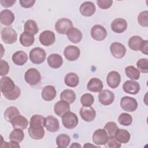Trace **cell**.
<instances>
[{"label": "cell", "mask_w": 148, "mask_h": 148, "mask_svg": "<svg viewBox=\"0 0 148 148\" xmlns=\"http://www.w3.org/2000/svg\"><path fill=\"white\" fill-rule=\"evenodd\" d=\"M29 59L31 61L35 64L43 63L46 57V53L44 49L40 47H35L29 52Z\"/></svg>", "instance_id": "obj_1"}, {"label": "cell", "mask_w": 148, "mask_h": 148, "mask_svg": "<svg viewBox=\"0 0 148 148\" xmlns=\"http://www.w3.org/2000/svg\"><path fill=\"white\" fill-rule=\"evenodd\" d=\"M2 40L6 44H12L17 39V34L12 27H7L2 29L1 33Z\"/></svg>", "instance_id": "obj_2"}, {"label": "cell", "mask_w": 148, "mask_h": 148, "mask_svg": "<svg viewBox=\"0 0 148 148\" xmlns=\"http://www.w3.org/2000/svg\"><path fill=\"white\" fill-rule=\"evenodd\" d=\"M62 123L66 128L73 129L78 124V118L75 113L69 111L65 113L62 116Z\"/></svg>", "instance_id": "obj_3"}, {"label": "cell", "mask_w": 148, "mask_h": 148, "mask_svg": "<svg viewBox=\"0 0 148 148\" xmlns=\"http://www.w3.org/2000/svg\"><path fill=\"white\" fill-rule=\"evenodd\" d=\"M25 82L31 86L37 84L40 82L41 76L40 72L35 68H29L24 75Z\"/></svg>", "instance_id": "obj_4"}, {"label": "cell", "mask_w": 148, "mask_h": 148, "mask_svg": "<svg viewBox=\"0 0 148 148\" xmlns=\"http://www.w3.org/2000/svg\"><path fill=\"white\" fill-rule=\"evenodd\" d=\"M16 87L14 82L8 76H2L0 80V88L2 94L5 96L12 91Z\"/></svg>", "instance_id": "obj_5"}, {"label": "cell", "mask_w": 148, "mask_h": 148, "mask_svg": "<svg viewBox=\"0 0 148 148\" xmlns=\"http://www.w3.org/2000/svg\"><path fill=\"white\" fill-rule=\"evenodd\" d=\"M120 106L124 110L128 112H132L137 109L138 102L135 98L125 96L121 99Z\"/></svg>", "instance_id": "obj_6"}, {"label": "cell", "mask_w": 148, "mask_h": 148, "mask_svg": "<svg viewBox=\"0 0 148 148\" xmlns=\"http://www.w3.org/2000/svg\"><path fill=\"white\" fill-rule=\"evenodd\" d=\"M73 27L72 21L66 18H62L58 20L55 24V29L60 34H66L70 28Z\"/></svg>", "instance_id": "obj_7"}, {"label": "cell", "mask_w": 148, "mask_h": 148, "mask_svg": "<svg viewBox=\"0 0 148 148\" xmlns=\"http://www.w3.org/2000/svg\"><path fill=\"white\" fill-rule=\"evenodd\" d=\"M91 37L95 40L102 41L104 40L107 36V31L105 28L99 24L94 25L90 31Z\"/></svg>", "instance_id": "obj_8"}, {"label": "cell", "mask_w": 148, "mask_h": 148, "mask_svg": "<svg viewBox=\"0 0 148 148\" xmlns=\"http://www.w3.org/2000/svg\"><path fill=\"white\" fill-rule=\"evenodd\" d=\"M92 138L96 145H105L109 139V136L104 129H98L94 132Z\"/></svg>", "instance_id": "obj_9"}, {"label": "cell", "mask_w": 148, "mask_h": 148, "mask_svg": "<svg viewBox=\"0 0 148 148\" xmlns=\"http://www.w3.org/2000/svg\"><path fill=\"white\" fill-rule=\"evenodd\" d=\"M64 55L68 61H73L79 57L80 55V50L77 46L69 45L65 48L64 50Z\"/></svg>", "instance_id": "obj_10"}, {"label": "cell", "mask_w": 148, "mask_h": 148, "mask_svg": "<svg viewBox=\"0 0 148 148\" xmlns=\"http://www.w3.org/2000/svg\"><path fill=\"white\" fill-rule=\"evenodd\" d=\"M110 51L114 58H121L125 56L127 50L123 44L119 42H113L110 46Z\"/></svg>", "instance_id": "obj_11"}, {"label": "cell", "mask_w": 148, "mask_h": 148, "mask_svg": "<svg viewBox=\"0 0 148 148\" xmlns=\"http://www.w3.org/2000/svg\"><path fill=\"white\" fill-rule=\"evenodd\" d=\"M114 99L113 92L109 90H102L98 95L99 102L105 106L109 105L113 103Z\"/></svg>", "instance_id": "obj_12"}, {"label": "cell", "mask_w": 148, "mask_h": 148, "mask_svg": "<svg viewBox=\"0 0 148 148\" xmlns=\"http://www.w3.org/2000/svg\"><path fill=\"white\" fill-rule=\"evenodd\" d=\"M39 39L40 43L45 46H49L53 45L56 40L54 33L50 30L43 31L40 34Z\"/></svg>", "instance_id": "obj_13"}, {"label": "cell", "mask_w": 148, "mask_h": 148, "mask_svg": "<svg viewBox=\"0 0 148 148\" xmlns=\"http://www.w3.org/2000/svg\"><path fill=\"white\" fill-rule=\"evenodd\" d=\"M79 113L81 118L87 122L93 121L96 116L95 109L91 106H83L80 109Z\"/></svg>", "instance_id": "obj_14"}, {"label": "cell", "mask_w": 148, "mask_h": 148, "mask_svg": "<svg viewBox=\"0 0 148 148\" xmlns=\"http://www.w3.org/2000/svg\"><path fill=\"white\" fill-rule=\"evenodd\" d=\"M45 127L49 132H57L60 128L59 121L58 119L54 116H49L45 118Z\"/></svg>", "instance_id": "obj_15"}, {"label": "cell", "mask_w": 148, "mask_h": 148, "mask_svg": "<svg viewBox=\"0 0 148 148\" xmlns=\"http://www.w3.org/2000/svg\"><path fill=\"white\" fill-rule=\"evenodd\" d=\"M106 82L108 85L112 88H117L121 82V76L119 72L116 71L110 72L106 78Z\"/></svg>", "instance_id": "obj_16"}, {"label": "cell", "mask_w": 148, "mask_h": 148, "mask_svg": "<svg viewBox=\"0 0 148 148\" xmlns=\"http://www.w3.org/2000/svg\"><path fill=\"white\" fill-rule=\"evenodd\" d=\"M123 89L126 93L135 95L140 90V85L134 80H127L123 84Z\"/></svg>", "instance_id": "obj_17"}, {"label": "cell", "mask_w": 148, "mask_h": 148, "mask_svg": "<svg viewBox=\"0 0 148 148\" xmlns=\"http://www.w3.org/2000/svg\"><path fill=\"white\" fill-rule=\"evenodd\" d=\"M127 28V23L125 20L122 18L114 19L111 24V28L116 33H122L126 30Z\"/></svg>", "instance_id": "obj_18"}, {"label": "cell", "mask_w": 148, "mask_h": 148, "mask_svg": "<svg viewBox=\"0 0 148 148\" xmlns=\"http://www.w3.org/2000/svg\"><path fill=\"white\" fill-rule=\"evenodd\" d=\"M80 13L86 17H90L93 15L96 10L94 3L91 2H84L80 6Z\"/></svg>", "instance_id": "obj_19"}, {"label": "cell", "mask_w": 148, "mask_h": 148, "mask_svg": "<svg viewBox=\"0 0 148 148\" xmlns=\"http://www.w3.org/2000/svg\"><path fill=\"white\" fill-rule=\"evenodd\" d=\"M54 111L57 116L62 117L65 113L70 111L69 103L63 100L59 101L55 103Z\"/></svg>", "instance_id": "obj_20"}, {"label": "cell", "mask_w": 148, "mask_h": 148, "mask_svg": "<svg viewBox=\"0 0 148 148\" xmlns=\"http://www.w3.org/2000/svg\"><path fill=\"white\" fill-rule=\"evenodd\" d=\"M11 124L14 129L18 128L24 130L27 128L28 121L25 117L21 114H18L12 120Z\"/></svg>", "instance_id": "obj_21"}, {"label": "cell", "mask_w": 148, "mask_h": 148, "mask_svg": "<svg viewBox=\"0 0 148 148\" xmlns=\"http://www.w3.org/2000/svg\"><path fill=\"white\" fill-rule=\"evenodd\" d=\"M47 64L50 67L57 69L61 66L63 63L62 57L58 54H51L47 58Z\"/></svg>", "instance_id": "obj_22"}, {"label": "cell", "mask_w": 148, "mask_h": 148, "mask_svg": "<svg viewBox=\"0 0 148 148\" xmlns=\"http://www.w3.org/2000/svg\"><path fill=\"white\" fill-rule=\"evenodd\" d=\"M14 20V16L12 11L8 9H5L1 12L0 21L5 25H11Z\"/></svg>", "instance_id": "obj_23"}, {"label": "cell", "mask_w": 148, "mask_h": 148, "mask_svg": "<svg viewBox=\"0 0 148 148\" xmlns=\"http://www.w3.org/2000/svg\"><path fill=\"white\" fill-rule=\"evenodd\" d=\"M57 95V91L54 86L48 85L45 86L42 91V97L46 101L53 100Z\"/></svg>", "instance_id": "obj_24"}, {"label": "cell", "mask_w": 148, "mask_h": 148, "mask_svg": "<svg viewBox=\"0 0 148 148\" xmlns=\"http://www.w3.org/2000/svg\"><path fill=\"white\" fill-rule=\"evenodd\" d=\"M68 39L73 43H77L80 42L82 39V33L77 28L72 27L69 29L66 33Z\"/></svg>", "instance_id": "obj_25"}, {"label": "cell", "mask_w": 148, "mask_h": 148, "mask_svg": "<svg viewBox=\"0 0 148 148\" xmlns=\"http://www.w3.org/2000/svg\"><path fill=\"white\" fill-rule=\"evenodd\" d=\"M103 85L102 82L98 78L94 77L90 80L87 84V88L91 92H100L103 88Z\"/></svg>", "instance_id": "obj_26"}, {"label": "cell", "mask_w": 148, "mask_h": 148, "mask_svg": "<svg viewBox=\"0 0 148 148\" xmlns=\"http://www.w3.org/2000/svg\"><path fill=\"white\" fill-rule=\"evenodd\" d=\"M12 59L14 64L21 66L27 62L28 60V56L24 51L20 50L15 52L13 54Z\"/></svg>", "instance_id": "obj_27"}, {"label": "cell", "mask_w": 148, "mask_h": 148, "mask_svg": "<svg viewBox=\"0 0 148 148\" xmlns=\"http://www.w3.org/2000/svg\"><path fill=\"white\" fill-rule=\"evenodd\" d=\"M35 41L34 35L31 33L24 31L20 36V42L24 47H29Z\"/></svg>", "instance_id": "obj_28"}, {"label": "cell", "mask_w": 148, "mask_h": 148, "mask_svg": "<svg viewBox=\"0 0 148 148\" xmlns=\"http://www.w3.org/2000/svg\"><path fill=\"white\" fill-rule=\"evenodd\" d=\"M64 82L66 86L71 87H75L79 84V78L76 73L70 72L65 76Z\"/></svg>", "instance_id": "obj_29"}, {"label": "cell", "mask_w": 148, "mask_h": 148, "mask_svg": "<svg viewBox=\"0 0 148 148\" xmlns=\"http://www.w3.org/2000/svg\"><path fill=\"white\" fill-rule=\"evenodd\" d=\"M114 137L121 143H127L129 142L131 135L128 131L124 129H118Z\"/></svg>", "instance_id": "obj_30"}, {"label": "cell", "mask_w": 148, "mask_h": 148, "mask_svg": "<svg viewBox=\"0 0 148 148\" xmlns=\"http://www.w3.org/2000/svg\"><path fill=\"white\" fill-rule=\"evenodd\" d=\"M45 117L40 114H35L31 117L29 121V127L40 128L45 127Z\"/></svg>", "instance_id": "obj_31"}, {"label": "cell", "mask_w": 148, "mask_h": 148, "mask_svg": "<svg viewBox=\"0 0 148 148\" xmlns=\"http://www.w3.org/2000/svg\"><path fill=\"white\" fill-rule=\"evenodd\" d=\"M28 131L30 137L35 140H40L42 139L45 135L44 127L33 128L29 127L28 129Z\"/></svg>", "instance_id": "obj_32"}, {"label": "cell", "mask_w": 148, "mask_h": 148, "mask_svg": "<svg viewBox=\"0 0 148 148\" xmlns=\"http://www.w3.org/2000/svg\"><path fill=\"white\" fill-rule=\"evenodd\" d=\"M143 39L141 37L138 35H135L131 36L128 42L129 47L134 51H138L140 49V46Z\"/></svg>", "instance_id": "obj_33"}, {"label": "cell", "mask_w": 148, "mask_h": 148, "mask_svg": "<svg viewBox=\"0 0 148 148\" xmlns=\"http://www.w3.org/2000/svg\"><path fill=\"white\" fill-rule=\"evenodd\" d=\"M60 98L61 100L65 101L69 104H71L76 99V94L72 90L66 89L61 93Z\"/></svg>", "instance_id": "obj_34"}, {"label": "cell", "mask_w": 148, "mask_h": 148, "mask_svg": "<svg viewBox=\"0 0 148 148\" xmlns=\"http://www.w3.org/2000/svg\"><path fill=\"white\" fill-rule=\"evenodd\" d=\"M24 138V133L23 130L16 128L14 129L9 135V139L10 141L19 143Z\"/></svg>", "instance_id": "obj_35"}, {"label": "cell", "mask_w": 148, "mask_h": 148, "mask_svg": "<svg viewBox=\"0 0 148 148\" xmlns=\"http://www.w3.org/2000/svg\"><path fill=\"white\" fill-rule=\"evenodd\" d=\"M18 114H20V112L17 108L14 106H10L5 110L4 112V117L8 122L11 123L12 120Z\"/></svg>", "instance_id": "obj_36"}, {"label": "cell", "mask_w": 148, "mask_h": 148, "mask_svg": "<svg viewBox=\"0 0 148 148\" xmlns=\"http://www.w3.org/2000/svg\"><path fill=\"white\" fill-rule=\"evenodd\" d=\"M70 142L71 138L66 134H60L58 135L56 138V143L58 147L66 148L68 146Z\"/></svg>", "instance_id": "obj_37"}, {"label": "cell", "mask_w": 148, "mask_h": 148, "mask_svg": "<svg viewBox=\"0 0 148 148\" xmlns=\"http://www.w3.org/2000/svg\"><path fill=\"white\" fill-rule=\"evenodd\" d=\"M24 31L31 33L34 35H36L39 31V28L35 21L33 20H27L24 24Z\"/></svg>", "instance_id": "obj_38"}, {"label": "cell", "mask_w": 148, "mask_h": 148, "mask_svg": "<svg viewBox=\"0 0 148 148\" xmlns=\"http://www.w3.org/2000/svg\"><path fill=\"white\" fill-rule=\"evenodd\" d=\"M125 72L128 77L131 80H138L140 77V72L133 66H128L125 68Z\"/></svg>", "instance_id": "obj_39"}, {"label": "cell", "mask_w": 148, "mask_h": 148, "mask_svg": "<svg viewBox=\"0 0 148 148\" xmlns=\"http://www.w3.org/2000/svg\"><path fill=\"white\" fill-rule=\"evenodd\" d=\"M103 129L107 132L109 138V137H114L115 134L117 131L118 127L114 122H108L104 126Z\"/></svg>", "instance_id": "obj_40"}, {"label": "cell", "mask_w": 148, "mask_h": 148, "mask_svg": "<svg viewBox=\"0 0 148 148\" xmlns=\"http://www.w3.org/2000/svg\"><path fill=\"white\" fill-rule=\"evenodd\" d=\"M118 121L121 125L128 126L131 124L132 122V118L130 114L127 113H122L119 116Z\"/></svg>", "instance_id": "obj_41"}, {"label": "cell", "mask_w": 148, "mask_h": 148, "mask_svg": "<svg viewBox=\"0 0 148 148\" xmlns=\"http://www.w3.org/2000/svg\"><path fill=\"white\" fill-rule=\"evenodd\" d=\"M80 102L83 106H91L94 102V98L91 94L86 93L81 97Z\"/></svg>", "instance_id": "obj_42"}, {"label": "cell", "mask_w": 148, "mask_h": 148, "mask_svg": "<svg viewBox=\"0 0 148 148\" xmlns=\"http://www.w3.org/2000/svg\"><path fill=\"white\" fill-rule=\"evenodd\" d=\"M138 23L142 27H148V11L141 12L138 16Z\"/></svg>", "instance_id": "obj_43"}, {"label": "cell", "mask_w": 148, "mask_h": 148, "mask_svg": "<svg viewBox=\"0 0 148 148\" xmlns=\"http://www.w3.org/2000/svg\"><path fill=\"white\" fill-rule=\"evenodd\" d=\"M136 66L139 71L142 73L148 72V60L147 58H140L136 62Z\"/></svg>", "instance_id": "obj_44"}, {"label": "cell", "mask_w": 148, "mask_h": 148, "mask_svg": "<svg viewBox=\"0 0 148 148\" xmlns=\"http://www.w3.org/2000/svg\"><path fill=\"white\" fill-rule=\"evenodd\" d=\"M9 65L8 62L3 60L0 61V75L1 76H5L9 71Z\"/></svg>", "instance_id": "obj_45"}, {"label": "cell", "mask_w": 148, "mask_h": 148, "mask_svg": "<svg viewBox=\"0 0 148 148\" xmlns=\"http://www.w3.org/2000/svg\"><path fill=\"white\" fill-rule=\"evenodd\" d=\"M21 94V90L20 89V88L16 86V87L15 88V90L12 91V92L5 95V97L9 99V100H11V101H13V100H16V99H17L20 95Z\"/></svg>", "instance_id": "obj_46"}, {"label": "cell", "mask_w": 148, "mask_h": 148, "mask_svg": "<svg viewBox=\"0 0 148 148\" xmlns=\"http://www.w3.org/2000/svg\"><path fill=\"white\" fill-rule=\"evenodd\" d=\"M105 145L106 147L109 148H119L121 146V143L119 142L115 137H109Z\"/></svg>", "instance_id": "obj_47"}, {"label": "cell", "mask_w": 148, "mask_h": 148, "mask_svg": "<svg viewBox=\"0 0 148 148\" xmlns=\"http://www.w3.org/2000/svg\"><path fill=\"white\" fill-rule=\"evenodd\" d=\"M97 3L99 8L102 9H107L112 6L113 3L112 0H98Z\"/></svg>", "instance_id": "obj_48"}, {"label": "cell", "mask_w": 148, "mask_h": 148, "mask_svg": "<svg viewBox=\"0 0 148 148\" xmlns=\"http://www.w3.org/2000/svg\"><path fill=\"white\" fill-rule=\"evenodd\" d=\"M1 147H20V145L18 143L12 142H4L2 138V136H1Z\"/></svg>", "instance_id": "obj_49"}, {"label": "cell", "mask_w": 148, "mask_h": 148, "mask_svg": "<svg viewBox=\"0 0 148 148\" xmlns=\"http://www.w3.org/2000/svg\"><path fill=\"white\" fill-rule=\"evenodd\" d=\"M35 3V0H20V5L24 8H29L34 6Z\"/></svg>", "instance_id": "obj_50"}, {"label": "cell", "mask_w": 148, "mask_h": 148, "mask_svg": "<svg viewBox=\"0 0 148 148\" xmlns=\"http://www.w3.org/2000/svg\"><path fill=\"white\" fill-rule=\"evenodd\" d=\"M141 52L146 55L148 53V41L147 40H145L142 42L140 46V49Z\"/></svg>", "instance_id": "obj_51"}, {"label": "cell", "mask_w": 148, "mask_h": 148, "mask_svg": "<svg viewBox=\"0 0 148 148\" xmlns=\"http://www.w3.org/2000/svg\"><path fill=\"white\" fill-rule=\"evenodd\" d=\"M1 5L5 8H9L12 6L16 2L15 0H1L0 1Z\"/></svg>", "instance_id": "obj_52"}, {"label": "cell", "mask_w": 148, "mask_h": 148, "mask_svg": "<svg viewBox=\"0 0 148 148\" xmlns=\"http://www.w3.org/2000/svg\"><path fill=\"white\" fill-rule=\"evenodd\" d=\"M70 147H82L81 145H80L77 143H73L72 145Z\"/></svg>", "instance_id": "obj_53"}, {"label": "cell", "mask_w": 148, "mask_h": 148, "mask_svg": "<svg viewBox=\"0 0 148 148\" xmlns=\"http://www.w3.org/2000/svg\"><path fill=\"white\" fill-rule=\"evenodd\" d=\"M99 147V146H98L97 145V146H94V145H90V143H86V145H84V147Z\"/></svg>", "instance_id": "obj_54"}]
</instances>
